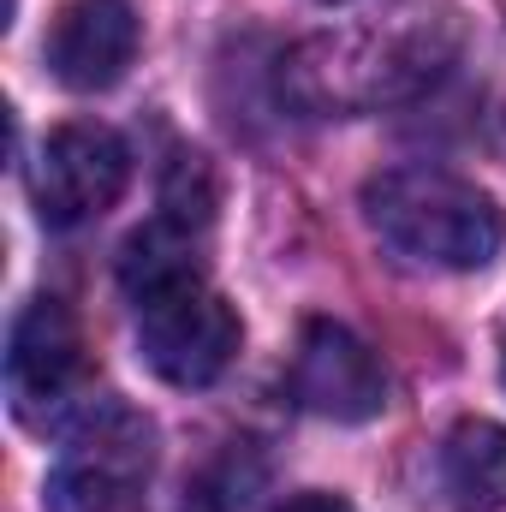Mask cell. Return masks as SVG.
Listing matches in <instances>:
<instances>
[{
  "instance_id": "6da1fadb",
  "label": "cell",
  "mask_w": 506,
  "mask_h": 512,
  "mask_svg": "<svg viewBox=\"0 0 506 512\" xmlns=\"http://www.w3.org/2000/svg\"><path fill=\"white\" fill-rule=\"evenodd\" d=\"M447 48L453 36L435 18H393L310 36L280 60V96L298 114H370L429 90Z\"/></svg>"
},
{
  "instance_id": "7a4b0ae2",
  "label": "cell",
  "mask_w": 506,
  "mask_h": 512,
  "mask_svg": "<svg viewBox=\"0 0 506 512\" xmlns=\"http://www.w3.org/2000/svg\"><path fill=\"white\" fill-rule=\"evenodd\" d=\"M364 215L381 239L429 268H483L506 245V215L489 191L441 167H387L364 185Z\"/></svg>"
},
{
  "instance_id": "3957f363",
  "label": "cell",
  "mask_w": 506,
  "mask_h": 512,
  "mask_svg": "<svg viewBox=\"0 0 506 512\" xmlns=\"http://www.w3.org/2000/svg\"><path fill=\"white\" fill-rule=\"evenodd\" d=\"M149 465L155 423L126 399H102L66 429L60 465L48 477V512H120L143 489Z\"/></svg>"
},
{
  "instance_id": "277c9868",
  "label": "cell",
  "mask_w": 506,
  "mask_h": 512,
  "mask_svg": "<svg viewBox=\"0 0 506 512\" xmlns=\"http://www.w3.org/2000/svg\"><path fill=\"white\" fill-rule=\"evenodd\" d=\"M6 387H12V411L30 429H72L90 411V352H84V328L72 316V304L60 298H30L12 322V346H6Z\"/></svg>"
},
{
  "instance_id": "5b68a950",
  "label": "cell",
  "mask_w": 506,
  "mask_h": 512,
  "mask_svg": "<svg viewBox=\"0 0 506 512\" xmlns=\"http://www.w3.org/2000/svg\"><path fill=\"white\" fill-rule=\"evenodd\" d=\"M239 340H245L239 310L209 286H185V292L137 310V352L167 387L221 382L239 358Z\"/></svg>"
},
{
  "instance_id": "8992f818",
  "label": "cell",
  "mask_w": 506,
  "mask_h": 512,
  "mask_svg": "<svg viewBox=\"0 0 506 512\" xmlns=\"http://www.w3.org/2000/svg\"><path fill=\"white\" fill-rule=\"evenodd\" d=\"M131 179V149L126 137L102 120H72V126H54L42 155H36V173H30V191H36V209L48 227H84L96 215H108L120 203Z\"/></svg>"
},
{
  "instance_id": "52a82bcc",
  "label": "cell",
  "mask_w": 506,
  "mask_h": 512,
  "mask_svg": "<svg viewBox=\"0 0 506 512\" xmlns=\"http://www.w3.org/2000/svg\"><path fill=\"white\" fill-rule=\"evenodd\" d=\"M292 399L328 423H370L387 405V370L352 328L316 316L292 352Z\"/></svg>"
},
{
  "instance_id": "ba28073f",
  "label": "cell",
  "mask_w": 506,
  "mask_h": 512,
  "mask_svg": "<svg viewBox=\"0 0 506 512\" xmlns=\"http://www.w3.org/2000/svg\"><path fill=\"white\" fill-rule=\"evenodd\" d=\"M137 6L131 0H66L48 30V72L78 90H114L137 60Z\"/></svg>"
},
{
  "instance_id": "9c48e42d",
  "label": "cell",
  "mask_w": 506,
  "mask_h": 512,
  "mask_svg": "<svg viewBox=\"0 0 506 512\" xmlns=\"http://www.w3.org/2000/svg\"><path fill=\"white\" fill-rule=\"evenodd\" d=\"M185 286H203V233L179 227V221H149L137 227L120 251V292H126L137 310L185 292Z\"/></svg>"
},
{
  "instance_id": "30bf717a",
  "label": "cell",
  "mask_w": 506,
  "mask_h": 512,
  "mask_svg": "<svg viewBox=\"0 0 506 512\" xmlns=\"http://www.w3.org/2000/svg\"><path fill=\"white\" fill-rule=\"evenodd\" d=\"M441 483L465 512H506V429L489 417L453 423L441 441Z\"/></svg>"
},
{
  "instance_id": "8fae6325",
  "label": "cell",
  "mask_w": 506,
  "mask_h": 512,
  "mask_svg": "<svg viewBox=\"0 0 506 512\" xmlns=\"http://www.w3.org/2000/svg\"><path fill=\"white\" fill-rule=\"evenodd\" d=\"M262 483V459L245 441H233L215 465H203V477L185 489V512H239L251 501V489Z\"/></svg>"
},
{
  "instance_id": "7c38bea8",
  "label": "cell",
  "mask_w": 506,
  "mask_h": 512,
  "mask_svg": "<svg viewBox=\"0 0 506 512\" xmlns=\"http://www.w3.org/2000/svg\"><path fill=\"white\" fill-rule=\"evenodd\" d=\"M161 215L179 221V227H191V233H203L215 221V173H209L203 155H179L167 167V179H161Z\"/></svg>"
},
{
  "instance_id": "4fadbf2b",
  "label": "cell",
  "mask_w": 506,
  "mask_h": 512,
  "mask_svg": "<svg viewBox=\"0 0 506 512\" xmlns=\"http://www.w3.org/2000/svg\"><path fill=\"white\" fill-rule=\"evenodd\" d=\"M274 512H352L340 495H322V489H310V495H292V501H280Z\"/></svg>"
},
{
  "instance_id": "5bb4252c",
  "label": "cell",
  "mask_w": 506,
  "mask_h": 512,
  "mask_svg": "<svg viewBox=\"0 0 506 512\" xmlns=\"http://www.w3.org/2000/svg\"><path fill=\"white\" fill-rule=\"evenodd\" d=\"M501 376H506V340H501Z\"/></svg>"
}]
</instances>
